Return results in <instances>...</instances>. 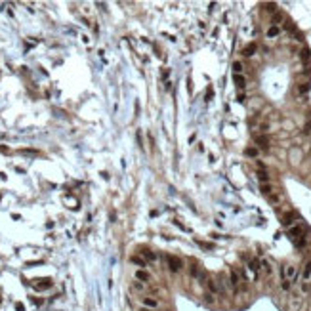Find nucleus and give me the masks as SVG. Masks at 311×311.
I'll return each mask as SVG.
<instances>
[{"mask_svg":"<svg viewBox=\"0 0 311 311\" xmlns=\"http://www.w3.org/2000/svg\"><path fill=\"white\" fill-rule=\"evenodd\" d=\"M229 286L237 292V288H239V271H231V275H229Z\"/></svg>","mask_w":311,"mask_h":311,"instance_id":"obj_5","label":"nucleus"},{"mask_svg":"<svg viewBox=\"0 0 311 311\" xmlns=\"http://www.w3.org/2000/svg\"><path fill=\"white\" fill-rule=\"evenodd\" d=\"M302 59H303L305 63H309V59H311V52L307 50V48H303V50H302Z\"/></svg>","mask_w":311,"mask_h":311,"instance_id":"obj_20","label":"nucleus"},{"mask_svg":"<svg viewBox=\"0 0 311 311\" xmlns=\"http://www.w3.org/2000/svg\"><path fill=\"white\" fill-rule=\"evenodd\" d=\"M139 311H153V309H147V307H145V309H139Z\"/></svg>","mask_w":311,"mask_h":311,"instance_id":"obj_34","label":"nucleus"},{"mask_svg":"<svg viewBox=\"0 0 311 311\" xmlns=\"http://www.w3.org/2000/svg\"><path fill=\"white\" fill-rule=\"evenodd\" d=\"M21 153H25V155H38V151H35V149H23Z\"/></svg>","mask_w":311,"mask_h":311,"instance_id":"obj_29","label":"nucleus"},{"mask_svg":"<svg viewBox=\"0 0 311 311\" xmlns=\"http://www.w3.org/2000/svg\"><path fill=\"white\" fill-rule=\"evenodd\" d=\"M248 269H250V271L254 273V277H256L258 271H260V261H258V260H250V261H248Z\"/></svg>","mask_w":311,"mask_h":311,"instance_id":"obj_11","label":"nucleus"},{"mask_svg":"<svg viewBox=\"0 0 311 311\" xmlns=\"http://www.w3.org/2000/svg\"><path fill=\"white\" fill-rule=\"evenodd\" d=\"M281 19H282V15H281V13H275V15H273V23H275V27H277V23H279Z\"/></svg>","mask_w":311,"mask_h":311,"instance_id":"obj_30","label":"nucleus"},{"mask_svg":"<svg viewBox=\"0 0 311 311\" xmlns=\"http://www.w3.org/2000/svg\"><path fill=\"white\" fill-rule=\"evenodd\" d=\"M256 143H258V147H261V149H269V139L265 136H256Z\"/></svg>","mask_w":311,"mask_h":311,"instance_id":"obj_8","label":"nucleus"},{"mask_svg":"<svg viewBox=\"0 0 311 311\" xmlns=\"http://www.w3.org/2000/svg\"><path fill=\"white\" fill-rule=\"evenodd\" d=\"M296 218H298V216H296V214H294V212H288V214H286V216H284V218H282V225H284V227H288V229H290V227H292V225H294V223H296V222H294V220H296Z\"/></svg>","mask_w":311,"mask_h":311,"instance_id":"obj_4","label":"nucleus"},{"mask_svg":"<svg viewBox=\"0 0 311 311\" xmlns=\"http://www.w3.org/2000/svg\"><path fill=\"white\" fill-rule=\"evenodd\" d=\"M204 300H206L208 303H212V302H214V294H206V296H204Z\"/></svg>","mask_w":311,"mask_h":311,"instance_id":"obj_32","label":"nucleus"},{"mask_svg":"<svg viewBox=\"0 0 311 311\" xmlns=\"http://www.w3.org/2000/svg\"><path fill=\"white\" fill-rule=\"evenodd\" d=\"M260 191H261L264 195H267V197L273 193V189H271V185H269V183H261V185H260Z\"/></svg>","mask_w":311,"mask_h":311,"instance_id":"obj_15","label":"nucleus"},{"mask_svg":"<svg viewBox=\"0 0 311 311\" xmlns=\"http://www.w3.org/2000/svg\"><path fill=\"white\" fill-rule=\"evenodd\" d=\"M267 12H277V4H267Z\"/></svg>","mask_w":311,"mask_h":311,"instance_id":"obj_31","label":"nucleus"},{"mask_svg":"<svg viewBox=\"0 0 311 311\" xmlns=\"http://www.w3.org/2000/svg\"><path fill=\"white\" fill-rule=\"evenodd\" d=\"M303 132H305L307 136H311V121H309V122H305V126H303Z\"/></svg>","mask_w":311,"mask_h":311,"instance_id":"obj_28","label":"nucleus"},{"mask_svg":"<svg viewBox=\"0 0 311 311\" xmlns=\"http://www.w3.org/2000/svg\"><path fill=\"white\" fill-rule=\"evenodd\" d=\"M233 82H235V86H237L239 90H243V88L246 86V80H244L243 75H235V77H233Z\"/></svg>","mask_w":311,"mask_h":311,"instance_id":"obj_10","label":"nucleus"},{"mask_svg":"<svg viewBox=\"0 0 311 311\" xmlns=\"http://www.w3.org/2000/svg\"><path fill=\"white\" fill-rule=\"evenodd\" d=\"M189 273H191V277H193V279H199V273H201V269H199L197 265H191Z\"/></svg>","mask_w":311,"mask_h":311,"instance_id":"obj_21","label":"nucleus"},{"mask_svg":"<svg viewBox=\"0 0 311 311\" xmlns=\"http://www.w3.org/2000/svg\"><path fill=\"white\" fill-rule=\"evenodd\" d=\"M290 284H292V282H290V281H286V279H282V282H281L282 290H288V288H290Z\"/></svg>","mask_w":311,"mask_h":311,"instance_id":"obj_26","label":"nucleus"},{"mask_svg":"<svg viewBox=\"0 0 311 311\" xmlns=\"http://www.w3.org/2000/svg\"><path fill=\"white\" fill-rule=\"evenodd\" d=\"M256 48H258V46H256L254 42L246 44V46L243 48V56H244V57H250V56H254V54H256Z\"/></svg>","mask_w":311,"mask_h":311,"instance_id":"obj_7","label":"nucleus"},{"mask_svg":"<svg viewBox=\"0 0 311 311\" xmlns=\"http://www.w3.org/2000/svg\"><path fill=\"white\" fill-rule=\"evenodd\" d=\"M141 254H143V256H145V260H149V261H153V260L157 258V256H155V254H153L151 250H143Z\"/></svg>","mask_w":311,"mask_h":311,"instance_id":"obj_23","label":"nucleus"},{"mask_svg":"<svg viewBox=\"0 0 311 311\" xmlns=\"http://www.w3.org/2000/svg\"><path fill=\"white\" fill-rule=\"evenodd\" d=\"M206 284H208V288L212 290V294H216V292L220 290V288H218V284H216V282H214V281H206Z\"/></svg>","mask_w":311,"mask_h":311,"instance_id":"obj_22","label":"nucleus"},{"mask_svg":"<svg viewBox=\"0 0 311 311\" xmlns=\"http://www.w3.org/2000/svg\"><path fill=\"white\" fill-rule=\"evenodd\" d=\"M244 155H246V157H252V158H256V157H258V149H256V147H248V149L244 151Z\"/></svg>","mask_w":311,"mask_h":311,"instance_id":"obj_18","label":"nucleus"},{"mask_svg":"<svg viewBox=\"0 0 311 311\" xmlns=\"http://www.w3.org/2000/svg\"><path fill=\"white\" fill-rule=\"evenodd\" d=\"M212 95H214V92H212V90H208V92H206V99H210Z\"/></svg>","mask_w":311,"mask_h":311,"instance_id":"obj_33","label":"nucleus"},{"mask_svg":"<svg viewBox=\"0 0 311 311\" xmlns=\"http://www.w3.org/2000/svg\"><path fill=\"white\" fill-rule=\"evenodd\" d=\"M302 277H303V281H307L309 277H311V260L307 261V264L303 265V271H302Z\"/></svg>","mask_w":311,"mask_h":311,"instance_id":"obj_12","label":"nucleus"},{"mask_svg":"<svg viewBox=\"0 0 311 311\" xmlns=\"http://www.w3.org/2000/svg\"><path fill=\"white\" fill-rule=\"evenodd\" d=\"M260 267L264 269V271H265L267 275H271V271H273V269H271V264H269L267 260H260Z\"/></svg>","mask_w":311,"mask_h":311,"instance_id":"obj_13","label":"nucleus"},{"mask_svg":"<svg viewBox=\"0 0 311 311\" xmlns=\"http://www.w3.org/2000/svg\"><path fill=\"white\" fill-rule=\"evenodd\" d=\"M166 264H168V269L172 271V273H178V271H181V260L180 258H176V256H166Z\"/></svg>","mask_w":311,"mask_h":311,"instance_id":"obj_2","label":"nucleus"},{"mask_svg":"<svg viewBox=\"0 0 311 311\" xmlns=\"http://www.w3.org/2000/svg\"><path fill=\"white\" fill-rule=\"evenodd\" d=\"M35 282H38V284H35V288H36V290H46V288H50V286H52V281H50V279L35 281Z\"/></svg>","mask_w":311,"mask_h":311,"instance_id":"obj_9","label":"nucleus"},{"mask_svg":"<svg viewBox=\"0 0 311 311\" xmlns=\"http://www.w3.org/2000/svg\"><path fill=\"white\" fill-rule=\"evenodd\" d=\"M267 199H269V202H273V204H277V202L281 201V197H279V195H275V193H271Z\"/></svg>","mask_w":311,"mask_h":311,"instance_id":"obj_25","label":"nucleus"},{"mask_svg":"<svg viewBox=\"0 0 311 311\" xmlns=\"http://www.w3.org/2000/svg\"><path fill=\"white\" fill-rule=\"evenodd\" d=\"M130 261H132V264H136V265H139V267H145V261H143L139 256H132Z\"/></svg>","mask_w":311,"mask_h":311,"instance_id":"obj_16","label":"nucleus"},{"mask_svg":"<svg viewBox=\"0 0 311 311\" xmlns=\"http://www.w3.org/2000/svg\"><path fill=\"white\" fill-rule=\"evenodd\" d=\"M141 303H143V307H147V309H157L158 307V302L155 298H141Z\"/></svg>","mask_w":311,"mask_h":311,"instance_id":"obj_6","label":"nucleus"},{"mask_svg":"<svg viewBox=\"0 0 311 311\" xmlns=\"http://www.w3.org/2000/svg\"><path fill=\"white\" fill-rule=\"evenodd\" d=\"M281 275H282V279H286V281H296V277H298V269L294 267V265H282V269H281Z\"/></svg>","mask_w":311,"mask_h":311,"instance_id":"obj_1","label":"nucleus"},{"mask_svg":"<svg viewBox=\"0 0 311 311\" xmlns=\"http://www.w3.org/2000/svg\"><path fill=\"white\" fill-rule=\"evenodd\" d=\"M136 281H139V282H143V284H147V282L151 281V275H149L145 269H137V271H136Z\"/></svg>","mask_w":311,"mask_h":311,"instance_id":"obj_3","label":"nucleus"},{"mask_svg":"<svg viewBox=\"0 0 311 311\" xmlns=\"http://www.w3.org/2000/svg\"><path fill=\"white\" fill-rule=\"evenodd\" d=\"M258 180H260V183H267L269 181V174L265 170H258Z\"/></svg>","mask_w":311,"mask_h":311,"instance_id":"obj_14","label":"nucleus"},{"mask_svg":"<svg viewBox=\"0 0 311 311\" xmlns=\"http://www.w3.org/2000/svg\"><path fill=\"white\" fill-rule=\"evenodd\" d=\"M132 286H134V288H136L137 292H141L143 288H145V284H143V282H139V281H134V282H132Z\"/></svg>","mask_w":311,"mask_h":311,"instance_id":"obj_24","label":"nucleus"},{"mask_svg":"<svg viewBox=\"0 0 311 311\" xmlns=\"http://www.w3.org/2000/svg\"><path fill=\"white\" fill-rule=\"evenodd\" d=\"M279 33H281V29L273 25V27H269V31H267V38H273V36H277Z\"/></svg>","mask_w":311,"mask_h":311,"instance_id":"obj_17","label":"nucleus"},{"mask_svg":"<svg viewBox=\"0 0 311 311\" xmlns=\"http://www.w3.org/2000/svg\"><path fill=\"white\" fill-rule=\"evenodd\" d=\"M233 71H235V75H241L243 73V63L241 61H235L233 63Z\"/></svg>","mask_w":311,"mask_h":311,"instance_id":"obj_19","label":"nucleus"},{"mask_svg":"<svg viewBox=\"0 0 311 311\" xmlns=\"http://www.w3.org/2000/svg\"><path fill=\"white\" fill-rule=\"evenodd\" d=\"M298 92H300V94H307V92H309V84H302V86L298 88Z\"/></svg>","mask_w":311,"mask_h":311,"instance_id":"obj_27","label":"nucleus"}]
</instances>
